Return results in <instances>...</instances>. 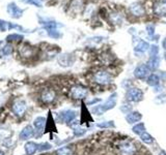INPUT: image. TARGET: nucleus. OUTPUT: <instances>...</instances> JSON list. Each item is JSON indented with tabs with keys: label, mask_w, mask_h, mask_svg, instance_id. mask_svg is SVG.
<instances>
[{
	"label": "nucleus",
	"mask_w": 166,
	"mask_h": 155,
	"mask_svg": "<svg viewBox=\"0 0 166 155\" xmlns=\"http://www.w3.org/2000/svg\"><path fill=\"white\" fill-rule=\"evenodd\" d=\"M12 29H16L21 32H31V31L27 30V29H24L22 26L18 25V24L12 23V22H7L4 20H0V31L1 32H5V31L12 30Z\"/></svg>",
	"instance_id": "nucleus-1"
},
{
	"label": "nucleus",
	"mask_w": 166,
	"mask_h": 155,
	"mask_svg": "<svg viewBox=\"0 0 166 155\" xmlns=\"http://www.w3.org/2000/svg\"><path fill=\"white\" fill-rule=\"evenodd\" d=\"M6 11L13 19H20L21 17L23 16V13H24L23 9L20 8L15 2H11V3L7 4Z\"/></svg>",
	"instance_id": "nucleus-2"
},
{
	"label": "nucleus",
	"mask_w": 166,
	"mask_h": 155,
	"mask_svg": "<svg viewBox=\"0 0 166 155\" xmlns=\"http://www.w3.org/2000/svg\"><path fill=\"white\" fill-rule=\"evenodd\" d=\"M26 111V103L24 100H17L12 106V112L16 117H22Z\"/></svg>",
	"instance_id": "nucleus-3"
},
{
	"label": "nucleus",
	"mask_w": 166,
	"mask_h": 155,
	"mask_svg": "<svg viewBox=\"0 0 166 155\" xmlns=\"http://www.w3.org/2000/svg\"><path fill=\"white\" fill-rule=\"evenodd\" d=\"M33 134H35V129H33V127L30 126V125H27V126L24 127L20 131V134H19V139H20L21 141H27V140L30 139Z\"/></svg>",
	"instance_id": "nucleus-4"
},
{
	"label": "nucleus",
	"mask_w": 166,
	"mask_h": 155,
	"mask_svg": "<svg viewBox=\"0 0 166 155\" xmlns=\"http://www.w3.org/2000/svg\"><path fill=\"white\" fill-rule=\"evenodd\" d=\"M129 11L134 17H141L144 14V7L139 3H133L129 7Z\"/></svg>",
	"instance_id": "nucleus-5"
},
{
	"label": "nucleus",
	"mask_w": 166,
	"mask_h": 155,
	"mask_svg": "<svg viewBox=\"0 0 166 155\" xmlns=\"http://www.w3.org/2000/svg\"><path fill=\"white\" fill-rule=\"evenodd\" d=\"M153 11L156 16L158 17H164L166 16V3L164 1H160L154 5Z\"/></svg>",
	"instance_id": "nucleus-6"
},
{
	"label": "nucleus",
	"mask_w": 166,
	"mask_h": 155,
	"mask_svg": "<svg viewBox=\"0 0 166 155\" xmlns=\"http://www.w3.org/2000/svg\"><path fill=\"white\" fill-rule=\"evenodd\" d=\"M24 149L27 155H33L38 150V145L35 142H27L24 146Z\"/></svg>",
	"instance_id": "nucleus-7"
},
{
	"label": "nucleus",
	"mask_w": 166,
	"mask_h": 155,
	"mask_svg": "<svg viewBox=\"0 0 166 155\" xmlns=\"http://www.w3.org/2000/svg\"><path fill=\"white\" fill-rule=\"evenodd\" d=\"M55 97V93L54 91L50 90V89H47L42 93V99H43L44 103H51V101L54 99Z\"/></svg>",
	"instance_id": "nucleus-8"
},
{
	"label": "nucleus",
	"mask_w": 166,
	"mask_h": 155,
	"mask_svg": "<svg viewBox=\"0 0 166 155\" xmlns=\"http://www.w3.org/2000/svg\"><path fill=\"white\" fill-rule=\"evenodd\" d=\"M46 123V119L44 117H38L33 121V126L36 129V131H42L44 129V125Z\"/></svg>",
	"instance_id": "nucleus-9"
},
{
	"label": "nucleus",
	"mask_w": 166,
	"mask_h": 155,
	"mask_svg": "<svg viewBox=\"0 0 166 155\" xmlns=\"http://www.w3.org/2000/svg\"><path fill=\"white\" fill-rule=\"evenodd\" d=\"M71 55H68V54H65V55H62L61 57L59 58V63L61 66H70V65H72V62H73V60L71 59Z\"/></svg>",
	"instance_id": "nucleus-10"
},
{
	"label": "nucleus",
	"mask_w": 166,
	"mask_h": 155,
	"mask_svg": "<svg viewBox=\"0 0 166 155\" xmlns=\"http://www.w3.org/2000/svg\"><path fill=\"white\" fill-rule=\"evenodd\" d=\"M24 38V36L22 34H18V33H12V34L6 36L7 42H20Z\"/></svg>",
	"instance_id": "nucleus-11"
},
{
	"label": "nucleus",
	"mask_w": 166,
	"mask_h": 155,
	"mask_svg": "<svg viewBox=\"0 0 166 155\" xmlns=\"http://www.w3.org/2000/svg\"><path fill=\"white\" fill-rule=\"evenodd\" d=\"M12 53H13V47H12V45H6L1 49V54L4 55V56H8Z\"/></svg>",
	"instance_id": "nucleus-12"
},
{
	"label": "nucleus",
	"mask_w": 166,
	"mask_h": 155,
	"mask_svg": "<svg viewBox=\"0 0 166 155\" xmlns=\"http://www.w3.org/2000/svg\"><path fill=\"white\" fill-rule=\"evenodd\" d=\"M56 155H72V153H71V150L69 148L62 147L56 151Z\"/></svg>",
	"instance_id": "nucleus-13"
},
{
	"label": "nucleus",
	"mask_w": 166,
	"mask_h": 155,
	"mask_svg": "<svg viewBox=\"0 0 166 155\" xmlns=\"http://www.w3.org/2000/svg\"><path fill=\"white\" fill-rule=\"evenodd\" d=\"M21 1L26 4H31V5H35L36 7H42V4L36 0H21Z\"/></svg>",
	"instance_id": "nucleus-14"
},
{
	"label": "nucleus",
	"mask_w": 166,
	"mask_h": 155,
	"mask_svg": "<svg viewBox=\"0 0 166 155\" xmlns=\"http://www.w3.org/2000/svg\"><path fill=\"white\" fill-rule=\"evenodd\" d=\"M148 45L145 42H141L139 45L136 47V51H141V52H144V51L148 49Z\"/></svg>",
	"instance_id": "nucleus-15"
},
{
	"label": "nucleus",
	"mask_w": 166,
	"mask_h": 155,
	"mask_svg": "<svg viewBox=\"0 0 166 155\" xmlns=\"http://www.w3.org/2000/svg\"><path fill=\"white\" fill-rule=\"evenodd\" d=\"M51 148V145L47 144V143H44V144L38 145V150L40 151H44V150H48Z\"/></svg>",
	"instance_id": "nucleus-16"
},
{
	"label": "nucleus",
	"mask_w": 166,
	"mask_h": 155,
	"mask_svg": "<svg viewBox=\"0 0 166 155\" xmlns=\"http://www.w3.org/2000/svg\"><path fill=\"white\" fill-rule=\"evenodd\" d=\"M163 47L165 48V50H166V38L164 40V42H163Z\"/></svg>",
	"instance_id": "nucleus-17"
},
{
	"label": "nucleus",
	"mask_w": 166,
	"mask_h": 155,
	"mask_svg": "<svg viewBox=\"0 0 166 155\" xmlns=\"http://www.w3.org/2000/svg\"><path fill=\"white\" fill-rule=\"evenodd\" d=\"M0 155H5V153H4V152L2 151V150H0Z\"/></svg>",
	"instance_id": "nucleus-18"
},
{
	"label": "nucleus",
	"mask_w": 166,
	"mask_h": 155,
	"mask_svg": "<svg viewBox=\"0 0 166 155\" xmlns=\"http://www.w3.org/2000/svg\"><path fill=\"white\" fill-rule=\"evenodd\" d=\"M2 43H3V42H2V40H0V46H1Z\"/></svg>",
	"instance_id": "nucleus-19"
},
{
	"label": "nucleus",
	"mask_w": 166,
	"mask_h": 155,
	"mask_svg": "<svg viewBox=\"0 0 166 155\" xmlns=\"http://www.w3.org/2000/svg\"><path fill=\"white\" fill-rule=\"evenodd\" d=\"M163 1H164V2H165V3H166V0H163Z\"/></svg>",
	"instance_id": "nucleus-20"
}]
</instances>
